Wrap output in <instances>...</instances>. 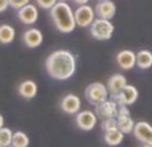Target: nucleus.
Returning a JSON list of instances; mask_svg holds the SVG:
<instances>
[{
    "mask_svg": "<svg viewBox=\"0 0 152 147\" xmlns=\"http://www.w3.org/2000/svg\"><path fill=\"white\" fill-rule=\"evenodd\" d=\"M127 115H131V112L128 110V106H119L118 116H127Z\"/></svg>",
    "mask_w": 152,
    "mask_h": 147,
    "instance_id": "obj_26",
    "label": "nucleus"
},
{
    "mask_svg": "<svg viewBox=\"0 0 152 147\" xmlns=\"http://www.w3.org/2000/svg\"><path fill=\"white\" fill-rule=\"evenodd\" d=\"M60 108L68 115H76L81 108V100L77 95L75 94H67L60 100Z\"/></svg>",
    "mask_w": 152,
    "mask_h": 147,
    "instance_id": "obj_10",
    "label": "nucleus"
},
{
    "mask_svg": "<svg viewBox=\"0 0 152 147\" xmlns=\"http://www.w3.org/2000/svg\"><path fill=\"white\" fill-rule=\"evenodd\" d=\"M58 3V0H36V4L43 10H51Z\"/></svg>",
    "mask_w": 152,
    "mask_h": 147,
    "instance_id": "obj_24",
    "label": "nucleus"
},
{
    "mask_svg": "<svg viewBox=\"0 0 152 147\" xmlns=\"http://www.w3.org/2000/svg\"><path fill=\"white\" fill-rule=\"evenodd\" d=\"M8 7H10V1L8 0H0V13L7 11Z\"/></svg>",
    "mask_w": 152,
    "mask_h": 147,
    "instance_id": "obj_27",
    "label": "nucleus"
},
{
    "mask_svg": "<svg viewBox=\"0 0 152 147\" xmlns=\"http://www.w3.org/2000/svg\"><path fill=\"white\" fill-rule=\"evenodd\" d=\"M116 63L121 70H132L136 66V54L131 50H121L116 55Z\"/></svg>",
    "mask_w": 152,
    "mask_h": 147,
    "instance_id": "obj_12",
    "label": "nucleus"
},
{
    "mask_svg": "<svg viewBox=\"0 0 152 147\" xmlns=\"http://www.w3.org/2000/svg\"><path fill=\"white\" fill-rule=\"evenodd\" d=\"M58 1H68V0H58Z\"/></svg>",
    "mask_w": 152,
    "mask_h": 147,
    "instance_id": "obj_31",
    "label": "nucleus"
},
{
    "mask_svg": "<svg viewBox=\"0 0 152 147\" xmlns=\"http://www.w3.org/2000/svg\"><path fill=\"white\" fill-rule=\"evenodd\" d=\"M118 110L119 106L116 104L115 100H104L103 103L95 106V114L97 118L100 119H107V118H116L118 116Z\"/></svg>",
    "mask_w": 152,
    "mask_h": 147,
    "instance_id": "obj_9",
    "label": "nucleus"
},
{
    "mask_svg": "<svg viewBox=\"0 0 152 147\" xmlns=\"http://www.w3.org/2000/svg\"><path fill=\"white\" fill-rule=\"evenodd\" d=\"M126 86H127V78L123 74H113L112 76H110V79L107 82V88L111 95L119 94Z\"/></svg>",
    "mask_w": 152,
    "mask_h": 147,
    "instance_id": "obj_16",
    "label": "nucleus"
},
{
    "mask_svg": "<svg viewBox=\"0 0 152 147\" xmlns=\"http://www.w3.org/2000/svg\"><path fill=\"white\" fill-rule=\"evenodd\" d=\"M74 15H75V21H76V26L81 27V28H87L92 24V21L95 20V10L88 4H81L79 5L77 8L74 11Z\"/></svg>",
    "mask_w": 152,
    "mask_h": 147,
    "instance_id": "obj_6",
    "label": "nucleus"
},
{
    "mask_svg": "<svg viewBox=\"0 0 152 147\" xmlns=\"http://www.w3.org/2000/svg\"><path fill=\"white\" fill-rule=\"evenodd\" d=\"M50 15L56 29L61 34H71L76 28L74 11L67 1H58L50 10Z\"/></svg>",
    "mask_w": 152,
    "mask_h": 147,
    "instance_id": "obj_2",
    "label": "nucleus"
},
{
    "mask_svg": "<svg viewBox=\"0 0 152 147\" xmlns=\"http://www.w3.org/2000/svg\"><path fill=\"white\" fill-rule=\"evenodd\" d=\"M123 139H124V134L118 129V127L104 131V142L111 147L119 146L121 142H123Z\"/></svg>",
    "mask_w": 152,
    "mask_h": 147,
    "instance_id": "obj_17",
    "label": "nucleus"
},
{
    "mask_svg": "<svg viewBox=\"0 0 152 147\" xmlns=\"http://www.w3.org/2000/svg\"><path fill=\"white\" fill-rule=\"evenodd\" d=\"M18 18L26 26H32L39 19V10H37V7L35 4L28 3L27 5H24L20 10H18Z\"/></svg>",
    "mask_w": 152,
    "mask_h": 147,
    "instance_id": "obj_8",
    "label": "nucleus"
},
{
    "mask_svg": "<svg viewBox=\"0 0 152 147\" xmlns=\"http://www.w3.org/2000/svg\"><path fill=\"white\" fill-rule=\"evenodd\" d=\"M12 146L15 147H28L29 146V138L26 132L16 131L13 132L12 137Z\"/></svg>",
    "mask_w": 152,
    "mask_h": 147,
    "instance_id": "obj_21",
    "label": "nucleus"
},
{
    "mask_svg": "<svg viewBox=\"0 0 152 147\" xmlns=\"http://www.w3.org/2000/svg\"><path fill=\"white\" fill-rule=\"evenodd\" d=\"M137 98H139V91L135 86L132 84H128L121 90L119 94L111 95V99L115 100L118 106H131L134 103H136Z\"/></svg>",
    "mask_w": 152,
    "mask_h": 147,
    "instance_id": "obj_5",
    "label": "nucleus"
},
{
    "mask_svg": "<svg viewBox=\"0 0 152 147\" xmlns=\"http://www.w3.org/2000/svg\"><path fill=\"white\" fill-rule=\"evenodd\" d=\"M118 127V119L116 118H107V119H102V130L107 131L111 129H116Z\"/></svg>",
    "mask_w": 152,
    "mask_h": 147,
    "instance_id": "obj_23",
    "label": "nucleus"
},
{
    "mask_svg": "<svg viewBox=\"0 0 152 147\" xmlns=\"http://www.w3.org/2000/svg\"><path fill=\"white\" fill-rule=\"evenodd\" d=\"M142 147H152V146H151V145H143Z\"/></svg>",
    "mask_w": 152,
    "mask_h": 147,
    "instance_id": "obj_30",
    "label": "nucleus"
},
{
    "mask_svg": "<svg viewBox=\"0 0 152 147\" xmlns=\"http://www.w3.org/2000/svg\"><path fill=\"white\" fill-rule=\"evenodd\" d=\"M18 92L23 99H32V98L36 96L37 94V84L35 80H31V79H27V80H23L18 87Z\"/></svg>",
    "mask_w": 152,
    "mask_h": 147,
    "instance_id": "obj_15",
    "label": "nucleus"
},
{
    "mask_svg": "<svg viewBox=\"0 0 152 147\" xmlns=\"http://www.w3.org/2000/svg\"><path fill=\"white\" fill-rule=\"evenodd\" d=\"M95 13L97 18H103V19H112L116 13V4L112 0H103L99 1L95 7Z\"/></svg>",
    "mask_w": 152,
    "mask_h": 147,
    "instance_id": "obj_14",
    "label": "nucleus"
},
{
    "mask_svg": "<svg viewBox=\"0 0 152 147\" xmlns=\"http://www.w3.org/2000/svg\"><path fill=\"white\" fill-rule=\"evenodd\" d=\"M97 1H103V0H97Z\"/></svg>",
    "mask_w": 152,
    "mask_h": 147,
    "instance_id": "obj_33",
    "label": "nucleus"
},
{
    "mask_svg": "<svg viewBox=\"0 0 152 147\" xmlns=\"http://www.w3.org/2000/svg\"><path fill=\"white\" fill-rule=\"evenodd\" d=\"M8 1H10V7H12L13 10H20L21 7L28 4L29 0H8Z\"/></svg>",
    "mask_w": 152,
    "mask_h": 147,
    "instance_id": "obj_25",
    "label": "nucleus"
},
{
    "mask_svg": "<svg viewBox=\"0 0 152 147\" xmlns=\"http://www.w3.org/2000/svg\"><path fill=\"white\" fill-rule=\"evenodd\" d=\"M16 36V31L10 24H1L0 26V43L1 44H10L13 42Z\"/></svg>",
    "mask_w": 152,
    "mask_h": 147,
    "instance_id": "obj_19",
    "label": "nucleus"
},
{
    "mask_svg": "<svg viewBox=\"0 0 152 147\" xmlns=\"http://www.w3.org/2000/svg\"><path fill=\"white\" fill-rule=\"evenodd\" d=\"M8 147H15V146H12V145H11V146H8Z\"/></svg>",
    "mask_w": 152,
    "mask_h": 147,
    "instance_id": "obj_32",
    "label": "nucleus"
},
{
    "mask_svg": "<svg viewBox=\"0 0 152 147\" xmlns=\"http://www.w3.org/2000/svg\"><path fill=\"white\" fill-rule=\"evenodd\" d=\"M115 31V26L110 19L96 18L89 26L91 36L96 40H110Z\"/></svg>",
    "mask_w": 152,
    "mask_h": 147,
    "instance_id": "obj_3",
    "label": "nucleus"
},
{
    "mask_svg": "<svg viewBox=\"0 0 152 147\" xmlns=\"http://www.w3.org/2000/svg\"><path fill=\"white\" fill-rule=\"evenodd\" d=\"M88 1H89V0H74V3H75V4H77V5L88 4Z\"/></svg>",
    "mask_w": 152,
    "mask_h": 147,
    "instance_id": "obj_28",
    "label": "nucleus"
},
{
    "mask_svg": "<svg viewBox=\"0 0 152 147\" xmlns=\"http://www.w3.org/2000/svg\"><path fill=\"white\" fill-rule=\"evenodd\" d=\"M45 71L55 80H68L76 72V56L68 50H56L45 59Z\"/></svg>",
    "mask_w": 152,
    "mask_h": 147,
    "instance_id": "obj_1",
    "label": "nucleus"
},
{
    "mask_svg": "<svg viewBox=\"0 0 152 147\" xmlns=\"http://www.w3.org/2000/svg\"><path fill=\"white\" fill-rule=\"evenodd\" d=\"M75 122L76 126L83 131H91L95 129L97 123V115L94 111L89 110H84V111H79L75 116Z\"/></svg>",
    "mask_w": 152,
    "mask_h": 147,
    "instance_id": "obj_7",
    "label": "nucleus"
},
{
    "mask_svg": "<svg viewBox=\"0 0 152 147\" xmlns=\"http://www.w3.org/2000/svg\"><path fill=\"white\" fill-rule=\"evenodd\" d=\"M116 119H118V129L120 130L123 134H131V132L134 131L135 122H134V119L131 118V115L116 116Z\"/></svg>",
    "mask_w": 152,
    "mask_h": 147,
    "instance_id": "obj_20",
    "label": "nucleus"
},
{
    "mask_svg": "<svg viewBox=\"0 0 152 147\" xmlns=\"http://www.w3.org/2000/svg\"><path fill=\"white\" fill-rule=\"evenodd\" d=\"M12 137L13 131L8 127H1L0 129V145L3 147H8L12 145Z\"/></svg>",
    "mask_w": 152,
    "mask_h": 147,
    "instance_id": "obj_22",
    "label": "nucleus"
},
{
    "mask_svg": "<svg viewBox=\"0 0 152 147\" xmlns=\"http://www.w3.org/2000/svg\"><path fill=\"white\" fill-rule=\"evenodd\" d=\"M84 95H86V99L88 100L89 104L97 106L108 99L110 91H108L105 84L100 83V82H95V83H91L89 86H87Z\"/></svg>",
    "mask_w": 152,
    "mask_h": 147,
    "instance_id": "obj_4",
    "label": "nucleus"
},
{
    "mask_svg": "<svg viewBox=\"0 0 152 147\" xmlns=\"http://www.w3.org/2000/svg\"><path fill=\"white\" fill-rule=\"evenodd\" d=\"M134 135L139 142L152 146V126L147 122H137L134 127Z\"/></svg>",
    "mask_w": 152,
    "mask_h": 147,
    "instance_id": "obj_11",
    "label": "nucleus"
},
{
    "mask_svg": "<svg viewBox=\"0 0 152 147\" xmlns=\"http://www.w3.org/2000/svg\"><path fill=\"white\" fill-rule=\"evenodd\" d=\"M136 66L142 70H148L152 67V52L150 50H140L136 54Z\"/></svg>",
    "mask_w": 152,
    "mask_h": 147,
    "instance_id": "obj_18",
    "label": "nucleus"
},
{
    "mask_svg": "<svg viewBox=\"0 0 152 147\" xmlns=\"http://www.w3.org/2000/svg\"><path fill=\"white\" fill-rule=\"evenodd\" d=\"M21 40L28 48H37L43 43V34L37 28H28L24 31Z\"/></svg>",
    "mask_w": 152,
    "mask_h": 147,
    "instance_id": "obj_13",
    "label": "nucleus"
},
{
    "mask_svg": "<svg viewBox=\"0 0 152 147\" xmlns=\"http://www.w3.org/2000/svg\"><path fill=\"white\" fill-rule=\"evenodd\" d=\"M1 127H4V116L0 114V129H1Z\"/></svg>",
    "mask_w": 152,
    "mask_h": 147,
    "instance_id": "obj_29",
    "label": "nucleus"
},
{
    "mask_svg": "<svg viewBox=\"0 0 152 147\" xmlns=\"http://www.w3.org/2000/svg\"><path fill=\"white\" fill-rule=\"evenodd\" d=\"M0 147H3V146H1V145H0Z\"/></svg>",
    "mask_w": 152,
    "mask_h": 147,
    "instance_id": "obj_34",
    "label": "nucleus"
}]
</instances>
